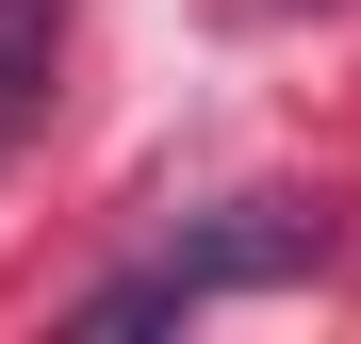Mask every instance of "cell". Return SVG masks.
I'll list each match as a JSON object with an SVG mask.
<instances>
[{"label": "cell", "mask_w": 361, "mask_h": 344, "mask_svg": "<svg viewBox=\"0 0 361 344\" xmlns=\"http://www.w3.org/2000/svg\"><path fill=\"white\" fill-rule=\"evenodd\" d=\"M312 262H329V213L247 197V213H214V229H180V246H148L132 279H99V295H82V328H164V312L263 295V279H312Z\"/></svg>", "instance_id": "cell-1"}, {"label": "cell", "mask_w": 361, "mask_h": 344, "mask_svg": "<svg viewBox=\"0 0 361 344\" xmlns=\"http://www.w3.org/2000/svg\"><path fill=\"white\" fill-rule=\"evenodd\" d=\"M49 49H66V0H0V132L33 115V82H49Z\"/></svg>", "instance_id": "cell-2"}]
</instances>
